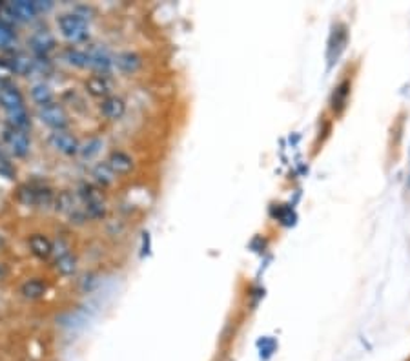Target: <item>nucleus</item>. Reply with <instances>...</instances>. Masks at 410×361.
<instances>
[{
  "label": "nucleus",
  "instance_id": "obj_28",
  "mask_svg": "<svg viewBox=\"0 0 410 361\" xmlns=\"http://www.w3.org/2000/svg\"><path fill=\"white\" fill-rule=\"evenodd\" d=\"M35 10H37V13H48V11H51L55 8V2H51V0H35Z\"/></svg>",
  "mask_w": 410,
  "mask_h": 361
},
{
  "label": "nucleus",
  "instance_id": "obj_30",
  "mask_svg": "<svg viewBox=\"0 0 410 361\" xmlns=\"http://www.w3.org/2000/svg\"><path fill=\"white\" fill-rule=\"evenodd\" d=\"M10 275V266L6 265V263H0V281L6 280Z\"/></svg>",
  "mask_w": 410,
  "mask_h": 361
},
{
  "label": "nucleus",
  "instance_id": "obj_14",
  "mask_svg": "<svg viewBox=\"0 0 410 361\" xmlns=\"http://www.w3.org/2000/svg\"><path fill=\"white\" fill-rule=\"evenodd\" d=\"M46 292H48V284L44 283L40 278H29L20 284V294L29 301H37V299L44 298Z\"/></svg>",
  "mask_w": 410,
  "mask_h": 361
},
{
  "label": "nucleus",
  "instance_id": "obj_24",
  "mask_svg": "<svg viewBox=\"0 0 410 361\" xmlns=\"http://www.w3.org/2000/svg\"><path fill=\"white\" fill-rule=\"evenodd\" d=\"M348 93H350V82L345 81L341 82L338 86V90L334 92V97H332V108L334 110H341L345 104H347V97Z\"/></svg>",
  "mask_w": 410,
  "mask_h": 361
},
{
  "label": "nucleus",
  "instance_id": "obj_16",
  "mask_svg": "<svg viewBox=\"0 0 410 361\" xmlns=\"http://www.w3.org/2000/svg\"><path fill=\"white\" fill-rule=\"evenodd\" d=\"M92 177H93V181H95L97 186L102 188V190H104V188H108V186H111V184H113L117 181L115 172H113V170H111L110 166H108L106 161H104V163H97L95 166H93V168H92Z\"/></svg>",
  "mask_w": 410,
  "mask_h": 361
},
{
  "label": "nucleus",
  "instance_id": "obj_25",
  "mask_svg": "<svg viewBox=\"0 0 410 361\" xmlns=\"http://www.w3.org/2000/svg\"><path fill=\"white\" fill-rule=\"evenodd\" d=\"M19 201L26 207H37V186L24 184L19 188Z\"/></svg>",
  "mask_w": 410,
  "mask_h": 361
},
{
  "label": "nucleus",
  "instance_id": "obj_13",
  "mask_svg": "<svg viewBox=\"0 0 410 361\" xmlns=\"http://www.w3.org/2000/svg\"><path fill=\"white\" fill-rule=\"evenodd\" d=\"M345 46H347V28L339 24L334 28L330 40H328V61H330V64H334V61L339 57Z\"/></svg>",
  "mask_w": 410,
  "mask_h": 361
},
{
  "label": "nucleus",
  "instance_id": "obj_3",
  "mask_svg": "<svg viewBox=\"0 0 410 361\" xmlns=\"http://www.w3.org/2000/svg\"><path fill=\"white\" fill-rule=\"evenodd\" d=\"M48 143L55 152L66 155V157H75V155H79V152H81V143H79L77 137L68 130L49 134Z\"/></svg>",
  "mask_w": 410,
  "mask_h": 361
},
{
  "label": "nucleus",
  "instance_id": "obj_4",
  "mask_svg": "<svg viewBox=\"0 0 410 361\" xmlns=\"http://www.w3.org/2000/svg\"><path fill=\"white\" fill-rule=\"evenodd\" d=\"M4 143L10 148L11 154L15 157H19V159H24L26 155L29 154V148H31V139H29L28 131L15 130L11 126H6Z\"/></svg>",
  "mask_w": 410,
  "mask_h": 361
},
{
  "label": "nucleus",
  "instance_id": "obj_1",
  "mask_svg": "<svg viewBox=\"0 0 410 361\" xmlns=\"http://www.w3.org/2000/svg\"><path fill=\"white\" fill-rule=\"evenodd\" d=\"M58 31L64 39L69 44H84L90 39V31H88V20L82 19L81 15L75 11L72 13H63L57 17Z\"/></svg>",
  "mask_w": 410,
  "mask_h": 361
},
{
  "label": "nucleus",
  "instance_id": "obj_22",
  "mask_svg": "<svg viewBox=\"0 0 410 361\" xmlns=\"http://www.w3.org/2000/svg\"><path fill=\"white\" fill-rule=\"evenodd\" d=\"M6 117H8V126H11L15 130L28 131L31 128V119H29L28 110L10 111V113H6Z\"/></svg>",
  "mask_w": 410,
  "mask_h": 361
},
{
  "label": "nucleus",
  "instance_id": "obj_11",
  "mask_svg": "<svg viewBox=\"0 0 410 361\" xmlns=\"http://www.w3.org/2000/svg\"><path fill=\"white\" fill-rule=\"evenodd\" d=\"M84 90L86 93H90L95 99H108L111 97V92H113V82H111L110 77H104V75H92L88 77L86 82H84Z\"/></svg>",
  "mask_w": 410,
  "mask_h": 361
},
{
  "label": "nucleus",
  "instance_id": "obj_8",
  "mask_svg": "<svg viewBox=\"0 0 410 361\" xmlns=\"http://www.w3.org/2000/svg\"><path fill=\"white\" fill-rule=\"evenodd\" d=\"M28 44L31 46V49H33L37 57H48V54H51L57 48V40H55L54 35L49 33V31H44V29L35 31L29 37Z\"/></svg>",
  "mask_w": 410,
  "mask_h": 361
},
{
  "label": "nucleus",
  "instance_id": "obj_19",
  "mask_svg": "<svg viewBox=\"0 0 410 361\" xmlns=\"http://www.w3.org/2000/svg\"><path fill=\"white\" fill-rule=\"evenodd\" d=\"M64 61L73 67H79V70H86L90 67V55H88L86 49L79 48H68L64 51Z\"/></svg>",
  "mask_w": 410,
  "mask_h": 361
},
{
  "label": "nucleus",
  "instance_id": "obj_20",
  "mask_svg": "<svg viewBox=\"0 0 410 361\" xmlns=\"http://www.w3.org/2000/svg\"><path fill=\"white\" fill-rule=\"evenodd\" d=\"M10 63H11V70H13V73L22 75V77H26V75H29L31 72H35V58H31L29 55H24V54L15 55L13 58H10Z\"/></svg>",
  "mask_w": 410,
  "mask_h": 361
},
{
  "label": "nucleus",
  "instance_id": "obj_18",
  "mask_svg": "<svg viewBox=\"0 0 410 361\" xmlns=\"http://www.w3.org/2000/svg\"><path fill=\"white\" fill-rule=\"evenodd\" d=\"M77 268H79V259H77V255L72 254V252L60 255V257L55 259V270H57L60 275H64V278H69V275L75 274Z\"/></svg>",
  "mask_w": 410,
  "mask_h": 361
},
{
  "label": "nucleus",
  "instance_id": "obj_5",
  "mask_svg": "<svg viewBox=\"0 0 410 361\" xmlns=\"http://www.w3.org/2000/svg\"><path fill=\"white\" fill-rule=\"evenodd\" d=\"M0 106L6 113L26 110V99L15 84L4 82V84H0Z\"/></svg>",
  "mask_w": 410,
  "mask_h": 361
},
{
  "label": "nucleus",
  "instance_id": "obj_6",
  "mask_svg": "<svg viewBox=\"0 0 410 361\" xmlns=\"http://www.w3.org/2000/svg\"><path fill=\"white\" fill-rule=\"evenodd\" d=\"M90 55V70L95 72V75H104L108 77L113 70V57L108 54L106 49L101 46H92L86 49Z\"/></svg>",
  "mask_w": 410,
  "mask_h": 361
},
{
  "label": "nucleus",
  "instance_id": "obj_31",
  "mask_svg": "<svg viewBox=\"0 0 410 361\" xmlns=\"http://www.w3.org/2000/svg\"><path fill=\"white\" fill-rule=\"evenodd\" d=\"M409 181H410V179H409Z\"/></svg>",
  "mask_w": 410,
  "mask_h": 361
},
{
  "label": "nucleus",
  "instance_id": "obj_21",
  "mask_svg": "<svg viewBox=\"0 0 410 361\" xmlns=\"http://www.w3.org/2000/svg\"><path fill=\"white\" fill-rule=\"evenodd\" d=\"M54 207L58 214H69L73 212L77 204H75V193L69 192V190H63L55 195Z\"/></svg>",
  "mask_w": 410,
  "mask_h": 361
},
{
  "label": "nucleus",
  "instance_id": "obj_10",
  "mask_svg": "<svg viewBox=\"0 0 410 361\" xmlns=\"http://www.w3.org/2000/svg\"><path fill=\"white\" fill-rule=\"evenodd\" d=\"M106 163L108 166L115 172V175H128L133 172V168H136V161H133V157H131L128 152H124V150H113V152L108 155Z\"/></svg>",
  "mask_w": 410,
  "mask_h": 361
},
{
  "label": "nucleus",
  "instance_id": "obj_29",
  "mask_svg": "<svg viewBox=\"0 0 410 361\" xmlns=\"http://www.w3.org/2000/svg\"><path fill=\"white\" fill-rule=\"evenodd\" d=\"M13 70H11L10 58H0V77H10Z\"/></svg>",
  "mask_w": 410,
  "mask_h": 361
},
{
  "label": "nucleus",
  "instance_id": "obj_7",
  "mask_svg": "<svg viewBox=\"0 0 410 361\" xmlns=\"http://www.w3.org/2000/svg\"><path fill=\"white\" fill-rule=\"evenodd\" d=\"M113 67L122 75H136L142 67V57L137 51H121L113 57Z\"/></svg>",
  "mask_w": 410,
  "mask_h": 361
},
{
  "label": "nucleus",
  "instance_id": "obj_15",
  "mask_svg": "<svg viewBox=\"0 0 410 361\" xmlns=\"http://www.w3.org/2000/svg\"><path fill=\"white\" fill-rule=\"evenodd\" d=\"M29 97H31V101H33L39 108L48 106V104H54L55 102L54 90H51L46 82H37V84H33L31 90H29Z\"/></svg>",
  "mask_w": 410,
  "mask_h": 361
},
{
  "label": "nucleus",
  "instance_id": "obj_2",
  "mask_svg": "<svg viewBox=\"0 0 410 361\" xmlns=\"http://www.w3.org/2000/svg\"><path fill=\"white\" fill-rule=\"evenodd\" d=\"M37 117H39V120L42 125H46L54 131L66 130L69 126L68 111H66V108H64L63 104H58V102L39 108V110H37Z\"/></svg>",
  "mask_w": 410,
  "mask_h": 361
},
{
  "label": "nucleus",
  "instance_id": "obj_26",
  "mask_svg": "<svg viewBox=\"0 0 410 361\" xmlns=\"http://www.w3.org/2000/svg\"><path fill=\"white\" fill-rule=\"evenodd\" d=\"M15 40H17V35L11 29V26L0 22V48H10L13 46Z\"/></svg>",
  "mask_w": 410,
  "mask_h": 361
},
{
  "label": "nucleus",
  "instance_id": "obj_12",
  "mask_svg": "<svg viewBox=\"0 0 410 361\" xmlns=\"http://www.w3.org/2000/svg\"><path fill=\"white\" fill-rule=\"evenodd\" d=\"M101 115L108 120H119L126 115V102L124 99L117 95H111L108 99H102L99 104Z\"/></svg>",
  "mask_w": 410,
  "mask_h": 361
},
{
  "label": "nucleus",
  "instance_id": "obj_27",
  "mask_svg": "<svg viewBox=\"0 0 410 361\" xmlns=\"http://www.w3.org/2000/svg\"><path fill=\"white\" fill-rule=\"evenodd\" d=\"M275 348H277V345H275L274 339H270V337H263V339L259 342L261 360H268V358H270L275 352Z\"/></svg>",
  "mask_w": 410,
  "mask_h": 361
},
{
  "label": "nucleus",
  "instance_id": "obj_23",
  "mask_svg": "<svg viewBox=\"0 0 410 361\" xmlns=\"http://www.w3.org/2000/svg\"><path fill=\"white\" fill-rule=\"evenodd\" d=\"M102 146H104V141H102L101 137H92V139H88L86 143H82L79 155H81L82 159L90 161L93 159L95 155L101 154Z\"/></svg>",
  "mask_w": 410,
  "mask_h": 361
},
{
  "label": "nucleus",
  "instance_id": "obj_17",
  "mask_svg": "<svg viewBox=\"0 0 410 361\" xmlns=\"http://www.w3.org/2000/svg\"><path fill=\"white\" fill-rule=\"evenodd\" d=\"M77 195L84 207L97 204V202H104V193H102V188H99L97 184H92V183H82L81 186H79Z\"/></svg>",
  "mask_w": 410,
  "mask_h": 361
},
{
  "label": "nucleus",
  "instance_id": "obj_9",
  "mask_svg": "<svg viewBox=\"0 0 410 361\" xmlns=\"http://www.w3.org/2000/svg\"><path fill=\"white\" fill-rule=\"evenodd\" d=\"M28 246L29 252L40 261H48L51 255H54V241L49 239L46 234H31L28 237Z\"/></svg>",
  "mask_w": 410,
  "mask_h": 361
}]
</instances>
